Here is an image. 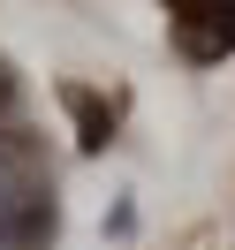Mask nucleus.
<instances>
[{
  "label": "nucleus",
  "mask_w": 235,
  "mask_h": 250,
  "mask_svg": "<svg viewBox=\"0 0 235 250\" xmlns=\"http://www.w3.org/2000/svg\"><path fill=\"white\" fill-rule=\"evenodd\" d=\"M23 228H53V205L38 212L31 205V182H23V167H16V152L0 144V250L16 243Z\"/></svg>",
  "instance_id": "nucleus-1"
}]
</instances>
